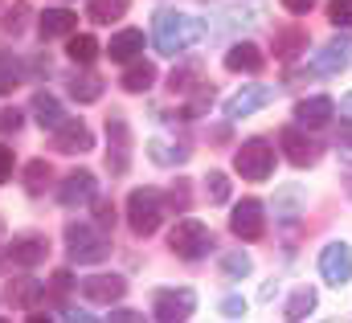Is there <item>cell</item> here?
<instances>
[{
	"label": "cell",
	"instance_id": "6da1fadb",
	"mask_svg": "<svg viewBox=\"0 0 352 323\" xmlns=\"http://www.w3.org/2000/svg\"><path fill=\"white\" fill-rule=\"evenodd\" d=\"M201 33H205V25H201L197 16H184V12H176V8L156 12V21H152V41H156V49H160L164 58L184 54L192 41H201Z\"/></svg>",
	"mask_w": 352,
	"mask_h": 323
},
{
	"label": "cell",
	"instance_id": "7a4b0ae2",
	"mask_svg": "<svg viewBox=\"0 0 352 323\" xmlns=\"http://www.w3.org/2000/svg\"><path fill=\"white\" fill-rule=\"evenodd\" d=\"M160 221H164V192L160 188H135L127 197V225H131V234L148 238V234L160 230Z\"/></svg>",
	"mask_w": 352,
	"mask_h": 323
},
{
	"label": "cell",
	"instance_id": "3957f363",
	"mask_svg": "<svg viewBox=\"0 0 352 323\" xmlns=\"http://www.w3.org/2000/svg\"><path fill=\"white\" fill-rule=\"evenodd\" d=\"M168 245H173L176 258H188V262H197V258H205V254L213 249V234H209V225H205V221H192V217H184V221H176V225H173Z\"/></svg>",
	"mask_w": 352,
	"mask_h": 323
},
{
	"label": "cell",
	"instance_id": "277c9868",
	"mask_svg": "<svg viewBox=\"0 0 352 323\" xmlns=\"http://www.w3.org/2000/svg\"><path fill=\"white\" fill-rule=\"evenodd\" d=\"M66 249L78 266H90L111 254V238H102L94 225H66Z\"/></svg>",
	"mask_w": 352,
	"mask_h": 323
},
{
	"label": "cell",
	"instance_id": "5b68a950",
	"mask_svg": "<svg viewBox=\"0 0 352 323\" xmlns=\"http://www.w3.org/2000/svg\"><path fill=\"white\" fill-rule=\"evenodd\" d=\"M192 311H197V291H188V287H164V291H156V299H152V315L160 323L188 320Z\"/></svg>",
	"mask_w": 352,
	"mask_h": 323
},
{
	"label": "cell",
	"instance_id": "8992f818",
	"mask_svg": "<svg viewBox=\"0 0 352 323\" xmlns=\"http://www.w3.org/2000/svg\"><path fill=\"white\" fill-rule=\"evenodd\" d=\"M234 168H238L246 180H266V176L274 172V148H270L266 140H250V144L238 148Z\"/></svg>",
	"mask_w": 352,
	"mask_h": 323
},
{
	"label": "cell",
	"instance_id": "52a82bcc",
	"mask_svg": "<svg viewBox=\"0 0 352 323\" xmlns=\"http://www.w3.org/2000/svg\"><path fill=\"white\" fill-rule=\"evenodd\" d=\"M230 230L242 238V242H258L266 230V213H263V201H254V197H246L242 205H234V213H230Z\"/></svg>",
	"mask_w": 352,
	"mask_h": 323
},
{
	"label": "cell",
	"instance_id": "ba28073f",
	"mask_svg": "<svg viewBox=\"0 0 352 323\" xmlns=\"http://www.w3.org/2000/svg\"><path fill=\"white\" fill-rule=\"evenodd\" d=\"M278 144H283L287 160L295 164V168H311V164L320 160V144L307 135V127H283L278 131Z\"/></svg>",
	"mask_w": 352,
	"mask_h": 323
},
{
	"label": "cell",
	"instance_id": "9c48e42d",
	"mask_svg": "<svg viewBox=\"0 0 352 323\" xmlns=\"http://www.w3.org/2000/svg\"><path fill=\"white\" fill-rule=\"evenodd\" d=\"M320 274H324L328 287H344L352 278V249L349 245L344 242L324 245V254H320Z\"/></svg>",
	"mask_w": 352,
	"mask_h": 323
},
{
	"label": "cell",
	"instance_id": "30bf717a",
	"mask_svg": "<svg viewBox=\"0 0 352 323\" xmlns=\"http://www.w3.org/2000/svg\"><path fill=\"white\" fill-rule=\"evenodd\" d=\"M90 148H94V135L82 119H66L54 131V152H62V156H87Z\"/></svg>",
	"mask_w": 352,
	"mask_h": 323
},
{
	"label": "cell",
	"instance_id": "8fae6325",
	"mask_svg": "<svg viewBox=\"0 0 352 323\" xmlns=\"http://www.w3.org/2000/svg\"><path fill=\"white\" fill-rule=\"evenodd\" d=\"M352 62V37L349 33H340L336 41H328L320 54H316V62H311V70L320 74V78H328V74H340L344 66Z\"/></svg>",
	"mask_w": 352,
	"mask_h": 323
},
{
	"label": "cell",
	"instance_id": "7c38bea8",
	"mask_svg": "<svg viewBox=\"0 0 352 323\" xmlns=\"http://www.w3.org/2000/svg\"><path fill=\"white\" fill-rule=\"evenodd\" d=\"M8 258H12L16 266L33 270V266H41V262L50 258V242H45L41 234H21V238L8 242Z\"/></svg>",
	"mask_w": 352,
	"mask_h": 323
},
{
	"label": "cell",
	"instance_id": "4fadbf2b",
	"mask_svg": "<svg viewBox=\"0 0 352 323\" xmlns=\"http://www.w3.org/2000/svg\"><path fill=\"white\" fill-rule=\"evenodd\" d=\"M332 115H336V102H332L328 94L299 98V107H295V123H299V127H307V131H316V127L332 123Z\"/></svg>",
	"mask_w": 352,
	"mask_h": 323
},
{
	"label": "cell",
	"instance_id": "5bb4252c",
	"mask_svg": "<svg viewBox=\"0 0 352 323\" xmlns=\"http://www.w3.org/2000/svg\"><path fill=\"white\" fill-rule=\"evenodd\" d=\"M270 98H274V90H270V86H263V82H250V86H242V90L226 102V115H230V119L254 115V111H258V107H266Z\"/></svg>",
	"mask_w": 352,
	"mask_h": 323
},
{
	"label": "cell",
	"instance_id": "9a60e30c",
	"mask_svg": "<svg viewBox=\"0 0 352 323\" xmlns=\"http://www.w3.org/2000/svg\"><path fill=\"white\" fill-rule=\"evenodd\" d=\"M107 135H111V152H107L111 176H123V172H127V160H131V135H127V123H123V119H107Z\"/></svg>",
	"mask_w": 352,
	"mask_h": 323
},
{
	"label": "cell",
	"instance_id": "2e32d148",
	"mask_svg": "<svg viewBox=\"0 0 352 323\" xmlns=\"http://www.w3.org/2000/svg\"><path fill=\"white\" fill-rule=\"evenodd\" d=\"M94 172H70L66 180H62V188H58V205H66V209H74V205H90L94 201Z\"/></svg>",
	"mask_w": 352,
	"mask_h": 323
},
{
	"label": "cell",
	"instance_id": "e0dca14e",
	"mask_svg": "<svg viewBox=\"0 0 352 323\" xmlns=\"http://www.w3.org/2000/svg\"><path fill=\"white\" fill-rule=\"evenodd\" d=\"M78 291H82V299H90V303H115V299H123L127 282L119 274H90V278H82Z\"/></svg>",
	"mask_w": 352,
	"mask_h": 323
},
{
	"label": "cell",
	"instance_id": "ac0fdd59",
	"mask_svg": "<svg viewBox=\"0 0 352 323\" xmlns=\"http://www.w3.org/2000/svg\"><path fill=\"white\" fill-rule=\"evenodd\" d=\"M41 41H54V37H70L78 29V12L74 8H45L41 12Z\"/></svg>",
	"mask_w": 352,
	"mask_h": 323
},
{
	"label": "cell",
	"instance_id": "d6986e66",
	"mask_svg": "<svg viewBox=\"0 0 352 323\" xmlns=\"http://www.w3.org/2000/svg\"><path fill=\"white\" fill-rule=\"evenodd\" d=\"M226 70H234V74H258V70H263L258 45H254V41H238V45L226 54Z\"/></svg>",
	"mask_w": 352,
	"mask_h": 323
},
{
	"label": "cell",
	"instance_id": "ffe728a7",
	"mask_svg": "<svg viewBox=\"0 0 352 323\" xmlns=\"http://www.w3.org/2000/svg\"><path fill=\"white\" fill-rule=\"evenodd\" d=\"M144 54V29H123L111 37V62H135Z\"/></svg>",
	"mask_w": 352,
	"mask_h": 323
},
{
	"label": "cell",
	"instance_id": "44dd1931",
	"mask_svg": "<svg viewBox=\"0 0 352 323\" xmlns=\"http://www.w3.org/2000/svg\"><path fill=\"white\" fill-rule=\"evenodd\" d=\"M29 107H33V119H37L41 127H50V131H58V127L66 123L62 102H58L54 94H45V90H41V94H33V102H29Z\"/></svg>",
	"mask_w": 352,
	"mask_h": 323
},
{
	"label": "cell",
	"instance_id": "7402d4cb",
	"mask_svg": "<svg viewBox=\"0 0 352 323\" xmlns=\"http://www.w3.org/2000/svg\"><path fill=\"white\" fill-rule=\"evenodd\" d=\"M152 82H156V66L152 62H131L127 74H123V90L127 94H144V90H152Z\"/></svg>",
	"mask_w": 352,
	"mask_h": 323
},
{
	"label": "cell",
	"instance_id": "603a6c76",
	"mask_svg": "<svg viewBox=\"0 0 352 323\" xmlns=\"http://www.w3.org/2000/svg\"><path fill=\"white\" fill-rule=\"evenodd\" d=\"M41 282L37 278H16V282H8V303H16V307H33V303H41Z\"/></svg>",
	"mask_w": 352,
	"mask_h": 323
},
{
	"label": "cell",
	"instance_id": "cb8c5ba5",
	"mask_svg": "<svg viewBox=\"0 0 352 323\" xmlns=\"http://www.w3.org/2000/svg\"><path fill=\"white\" fill-rule=\"evenodd\" d=\"M127 4H131V0H90L87 16L94 25H111V21H119V16L127 12Z\"/></svg>",
	"mask_w": 352,
	"mask_h": 323
},
{
	"label": "cell",
	"instance_id": "d4e9b609",
	"mask_svg": "<svg viewBox=\"0 0 352 323\" xmlns=\"http://www.w3.org/2000/svg\"><path fill=\"white\" fill-rule=\"evenodd\" d=\"M25 78V62L16 54H0V94H12Z\"/></svg>",
	"mask_w": 352,
	"mask_h": 323
},
{
	"label": "cell",
	"instance_id": "484cf974",
	"mask_svg": "<svg viewBox=\"0 0 352 323\" xmlns=\"http://www.w3.org/2000/svg\"><path fill=\"white\" fill-rule=\"evenodd\" d=\"M50 172H54V168L45 160H29V168H25V192H29V197H41V192L50 188Z\"/></svg>",
	"mask_w": 352,
	"mask_h": 323
},
{
	"label": "cell",
	"instance_id": "4316f807",
	"mask_svg": "<svg viewBox=\"0 0 352 323\" xmlns=\"http://www.w3.org/2000/svg\"><path fill=\"white\" fill-rule=\"evenodd\" d=\"M299 201H303V188L299 184H287V188H278V197H274V213L283 217V221H295L299 217Z\"/></svg>",
	"mask_w": 352,
	"mask_h": 323
},
{
	"label": "cell",
	"instance_id": "83f0119b",
	"mask_svg": "<svg viewBox=\"0 0 352 323\" xmlns=\"http://www.w3.org/2000/svg\"><path fill=\"white\" fill-rule=\"evenodd\" d=\"M311 311H316V291H311V287H299V291L287 299V307H283L287 320H303V315H311Z\"/></svg>",
	"mask_w": 352,
	"mask_h": 323
},
{
	"label": "cell",
	"instance_id": "f1b7e54d",
	"mask_svg": "<svg viewBox=\"0 0 352 323\" xmlns=\"http://www.w3.org/2000/svg\"><path fill=\"white\" fill-rule=\"evenodd\" d=\"M148 156H152V160L156 164H184L188 160V148H184V144H164V140H152V144H148Z\"/></svg>",
	"mask_w": 352,
	"mask_h": 323
},
{
	"label": "cell",
	"instance_id": "f546056e",
	"mask_svg": "<svg viewBox=\"0 0 352 323\" xmlns=\"http://www.w3.org/2000/svg\"><path fill=\"white\" fill-rule=\"evenodd\" d=\"M98 94H102V78H98V74H74V78H70V98L94 102Z\"/></svg>",
	"mask_w": 352,
	"mask_h": 323
},
{
	"label": "cell",
	"instance_id": "4dcf8cb0",
	"mask_svg": "<svg viewBox=\"0 0 352 323\" xmlns=\"http://www.w3.org/2000/svg\"><path fill=\"white\" fill-rule=\"evenodd\" d=\"M66 54H70V62H78V66H90V62L98 58V41H94L90 33H78V37L66 45Z\"/></svg>",
	"mask_w": 352,
	"mask_h": 323
},
{
	"label": "cell",
	"instance_id": "1f68e13d",
	"mask_svg": "<svg viewBox=\"0 0 352 323\" xmlns=\"http://www.w3.org/2000/svg\"><path fill=\"white\" fill-rule=\"evenodd\" d=\"M303 49H307V33H303V29H283V33H278V45H274L278 58H295V54H303Z\"/></svg>",
	"mask_w": 352,
	"mask_h": 323
},
{
	"label": "cell",
	"instance_id": "d6a6232c",
	"mask_svg": "<svg viewBox=\"0 0 352 323\" xmlns=\"http://www.w3.org/2000/svg\"><path fill=\"white\" fill-rule=\"evenodd\" d=\"M205 192H209L213 205H226V201H230V176H226V172H209V176H205Z\"/></svg>",
	"mask_w": 352,
	"mask_h": 323
},
{
	"label": "cell",
	"instance_id": "836d02e7",
	"mask_svg": "<svg viewBox=\"0 0 352 323\" xmlns=\"http://www.w3.org/2000/svg\"><path fill=\"white\" fill-rule=\"evenodd\" d=\"M250 266H254V262H250L246 254H238V249L221 258V274H226V278H246V274H250Z\"/></svg>",
	"mask_w": 352,
	"mask_h": 323
},
{
	"label": "cell",
	"instance_id": "e575fe53",
	"mask_svg": "<svg viewBox=\"0 0 352 323\" xmlns=\"http://www.w3.org/2000/svg\"><path fill=\"white\" fill-rule=\"evenodd\" d=\"M213 107V86H197V94L188 98V107H184V119H197V115H205Z\"/></svg>",
	"mask_w": 352,
	"mask_h": 323
},
{
	"label": "cell",
	"instance_id": "d590c367",
	"mask_svg": "<svg viewBox=\"0 0 352 323\" xmlns=\"http://www.w3.org/2000/svg\"><path fill=\"white\" fill-rule=\"evenodd\" d=\"M328 21L336 29H352V0H332L328 4Z\"/></svg>",
	"mask_w": 352,
	"mask_h": 323
},
{
	"label": "cell",
	"instance_id": "8d00e7d4",
	"mask_svg": "<svg viewBox=\"0 0 352 323\" xmlns=\"http://www.w3.org/2000/svg\"><path fill=\"white\" fill-rule=\"evenodd\" d=\"M94 225H98V230H111V225H115V209H111V201H94Z\"/></svg>",
	"mask_w": 352,
	"mask_h": 323
},
{
	"label": "cell",
	"instance_id": "74e56055",
	"mask_svg": "<svg viewBox=\"0 0 352 323\" xmlns=\"http://www.w3.org/2000/svg\"><path fill=\"white\" fill-rule=\"evenodd\" d=\"M221 315H226V320L246 315V299H242V295H226V299H221Z\"/></svg>",
	"mask_w": 352,
	"mask_h": 323
},
{
	"label": "cell",
	"instance_id": "f35d334b",
	"mask_svg": "<svg viewBox=\"0 0 352 323\" xmlns=\"http://www.w3.org/2000/svg\"><path fill=\"white\" fill-rule=\"evenodd\" d=\"M12 168H16L12 148H8V144H0V184H8V180H12Z\"/></svg>",
	"mask_w": 352,
	"mask_h": 323
},
{
	"label": "cell",
	"instance_id": "ab89813d",
	"mask_svg": "<svg viewBox=\"0 0 352 323\" xmlns=\"http://www.w3.org/2000/svg\"><path fill=\"white\" fill-rule=\"evenodd\" d=\"M70 287H74V274H70V270H58V274L50 278V291H54V295H66Z\"/></svg>",
	"mask_w": 352,
	"mask_h": 323
},
{
	"label": "cell",
	"instance_id": "60d3db41",
	"mask_svg": "<svg viewBox=\"0 0 352 323\" xmlns=\"http://www.w3.org/2000/svg\"><path fill=\"white\" fill-rule=\"evenodd\" d=\"M21 123H25V119H21V111H12V107H8V111L0 115V131H4V135H12V131H16Z\"/></svg>",
	"mask_w": 352,
	"mask_h": 323
},
{
	"label": "cell",
	"instance_id": "b9f144b4",
	"mask_svg": "<svg viewBox=\"0 0 352 323\" xmlns=\"http://www.w3.org/2000/svg\"><path fill=\"white\" fill-rule=\"evenodd\" d=\"M283 8H287L291 16H303V12H311V8H316V0H283Z\"/></svg>",
	"mask_w": 352,
	"mask_h": 323
},
{
	"label": "cell",
	"instance_id": "7bdbcfd3",
	"mask_svg": "<svg viewBox=\"0 0 352 323\" xmlns=\"http://www.w3.org/2000/svg\"><path fill=\"white\" fill-rule=\"evenodd\" d=\"M111 320H119V323H131V320H140V315H135V311H127V307H115V311H111Z\"/></svg>",
	"mask_w": 352,
	"mask_h": 323
},
{
	"label": "cell",
	"instance_id": "ee69618b",
	"mask_svg": "<svg viewBox=\"0 0 352 323\" xmlns=\"http://www.w3.org/2000/svg\"><path fill=\"white\" fill-rule=\"evenodd\" d=\"M336 107H340V115H344V119H352V90L340 98V102H336Z\"/></svg>",
	"mask_w": 352,
	"mask_h": 323
},
{
	"label": "cell",
	"instance_id": "f6af8a7d",
	"mask_svg": "<svg viewBox=\"0 0 352 323\" xmlns=\"http://www.w3.org/2000/svg\"><path fill=\"white\" fill-rule=\"evenodd\" d=\"M62 320H90V311H74L70 307V311H62Z\"/></svg>",
	"mask_w": 352,
	"mask_h": 323
},
{
	"label": "cell",
	"instance_id": "bcb514c9",
	"mask_svg": "<svg viewBox=\"0 0 352 323\" xmlns=\"http://www.w3.org/2000/svg\"><path fill=\"white\" fill-rule=\"evenodd\" d=\"M344 188H349V197H352V172H344Z\"/></svg>",
	"mask_w": 352,
	"mask_h": 323
}]
</instances>
